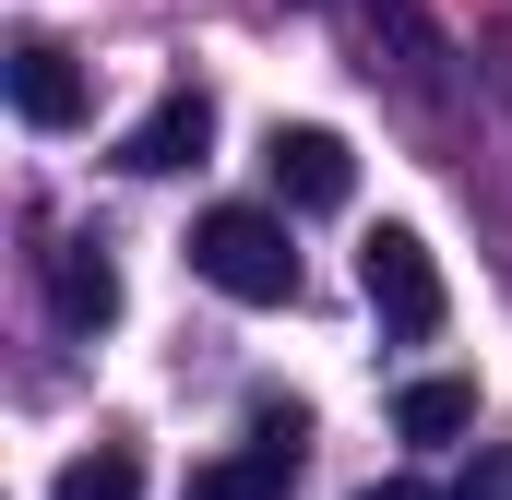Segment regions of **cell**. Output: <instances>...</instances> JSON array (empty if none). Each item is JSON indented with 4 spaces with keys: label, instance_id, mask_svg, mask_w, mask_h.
<instances>
[{
    "label": "cell",
    "instance_id": "obj_1",
    "mask_svg": "<svg viewBox=\"0 0 512 500\" xmlns=\"http://www.w3.org/2000/svg\"><path fill=\"white\" fill-rule=\"evenodd\" d=\"M191 274H203L215 298H239V310H286V298H298L286 215H262V203H215V215L191 227Z\"/></svg>",
    "mask_w": 512,
    "mask_h": 500
},
{
    "label": "cell",
    "instance_id": "obj_2",
    "mask_svg": "<svg viewBox=\"0 0 512 500\" xmlns=\"http://www.w3.org/2000/svg\"><path fill=\"white\" fill-rule=\"evenodd\" d=\"M358 298L382 310L393 346H429V334H441V310H453V298H441V262H429L417 227H370V239H358Z\"/></svg>",
    "mask_w": 512,
    "mask_h": 500
},
{
    "label": "cell",
    "instance_id": "obj_3",
    "mask_svg": "<svg viewBox=\"0 0 512 500\" xmlns=\"http://www.w3.org/2000/svg\"><path fill=\"white\" fill-rule=\"evenodd\" d=\"M262 167H274L286 215H334V203L358 191V155H346V131H322V120H274V143H262Z\"/></svg>",
    "mask_w": 512,
    "mask_h": 500
},
{
    "label": "cell",
    "instance_id": "obj_4",
    "mask_svg": "<svg viewBox=\"0 0 512 500\" xmlns=\"http://www.w3.org/2000/svg\"><path fill=\"white\" fill-rule=\"evenodd\" d=\"M203 155H215V96H203V84H167V96L120 131L131 179H179V167H203Z\"/></svg>",
    "mask_w": 512,
    "mask_h": 500
},
{
    "label": "cell",
    "instance_id": "obj_5",
    "mask_svg": "<svg viewBox=\"0 0 512 500\" xmlns=\"http://www.w3.org/2000/svg\"><path fill=\"white\" fill-rule=\"evenodd\" d=\"M12 120L24 131H72L84 120V60H72L60 36H36V24L12 36Z\"/></svg>",
    "mask_w": 512,
    "mask_h": 500
},
{
    "label": "cell",
    "instance_id": "obj_6",
    "mask_svg": "<svg viewBox=\"0 0 512 500\" xmlns=\"http://www.w3.org/2000/svg\"><path fill=\"white\" fill-rule=\"evenodd\" d=\"M48 310H60V334H108L120 322V262H108V239H60L48 250Z\"/></svg>",
    "mask_w": 512,
    "mask_h": 500
},
{
    "label": "cell",
    "instance_id": "obj_7",
    "mask_svg": "<svg viewBox=\"0 0 512 500\" xmlns=\"http://www.w3.org/2000/svg\"><path fill=\"white\" fill-rule=\"evenodd\" d=\"M298 465H310V453H286V441H239V453L191 465V500H286Z\"/></svg>",
    "mask_w": 512,
    "mask_h": 500
},
{
    "label": "cell",
    "instance_id": "obj_8",
    "mask_svg": "<svg viewBox=\"0 0 512 500\" xmlns=\"http://www.w3.org/2000/svg\"><path fill=\"white\" fill-rule=\"evenodd\" d=\"M393 429H405V441H465V429H477V381H453V370L405 381V393H393Z\"/></svg>",
    "mask_w": 512,
    "mask_h": 500
},
{
    "label": "cell",
    "instance_id": "obj_9",
    "mask_svg": "<svg viewBox=\"0 0 512 500\" xmlns=\"http://www.w3.org/2000/svg\"><path fill=\"white\" fill-rule=\"evenodd\" d=\"M48 500H143V453L131 441H96V453H72L48 477Z\"/></svg>",
    "mask_w": 512,
    "mask_h": 500
},
{
    "label": "cell",
    "instance_id": "obj_10",
    "mask_svg": "<svg viewBox=\"0 0 512 500\" xmlns=\"http://www.w3.org/2000/svg\"><path fill=\"white\" fill-rule=\"evenodd\" d=\"M251 441H286V453H310V405H298V393H251Z\"/></svg>",
    "mask_w": 512,
    "mask_h": 500
},
{
    "label": "cell",
    "instance_id": "obj_11",
    "mask_svg": "<svg viewBox=\"0 0 512 500\" xmlns=\"http://www.w3.org/2000/svg\"><path fill=\"white\" fill-rule=\"evenodd\" d=\"M453 500H512V441H477V465H465Z\"/></svg>",
    "mask_w": 512,
    "mask_h": 500
},
{
    "label": "cell",
    "instance_id": "obj_12",
    "mask_svg": "<svg viewBox=\"0 0 512 500\" xmlns=\"http://www.w3.org/2000/svg\"><path fill=\"white\" fill-rule=\"evenodd\" d=\"M358 500H429V489H417V477H370Z\"/></svg>",
    "mask_w": 512,
    "mask_h": 500
}]
</instances>
